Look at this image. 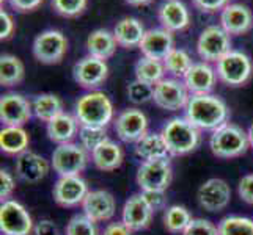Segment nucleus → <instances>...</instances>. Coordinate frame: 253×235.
<instances>
[{"label": "nucleus", "mask_w": 253, "mask_h": 235, "mask_svg": "<svg viewBox=\"0 0 253 235\" xmlns=\"http://www.w3.org/2000/svg\"><path fill=\"white\" fill-rule=\"evenodd\" d=\"M184 118L198 130L214 132L228 123L230 110L223 99L215 94H190L184 108Z\"/></svg>", "instance_id": "f257e3e1"}, {"label": "nucleus", "mask_w": 253, "mask_h": 235, "mask_svg": "<svg viewBox=\"0 0 253 235\" xmlns=\"http://www.w3.org/2000/svg\"><path fill=\"white\" fill-rule=\"evenodd\" d=\"M113 105L106 93L99 90L88 91L77 99L74 105V116L81 127H104L113 119Z\"/></svg>", "instance_id": "f03ea898"}, {"label": "nucleus", "mask_w": 253, "mask_h": 235, "mask_svg": "<svg viewBox=\"0 0 253 235\" xmlns=\"http://www.w3.org/2000/svg\"><path fill=\"white\" fill-rule=\"evenodd\" d=\"M202 130L190 124L186 118H171L164 124L161 135L169 147L170 155H187L194 152L202 141Z\"/></svg>", "instance_id": "7ed1b4c3"}, {"label": "nucleus", "mask_w": 253, "mask_h": 235, "mask_svg": "<svg viewBox=\"0 0 253 235\" xmlns=\"http://www.w3.org/2000/svg\"><path fill=\"white\" fill-rule=\"evenodd\" d=\"M249 146V134L233 123H225L215 129L209 138V149L219 159H236L247 152Z\"/></svg>", "instance_id": "20e7f679"}, {"label": "nucleus", "mask_w": 253, "mask_h": 235, "mask_svg": "<svg viewBox=\"0 0 253 235\" xmlns=\"http://www.w3.org/2000/svg\"><path fill=\"white\" fill-rule=\"evenodd\" d=\"M215 72L219 80L226 86H242L250 80L253 63L247 54L241 50H231L215 63Z\"/></svg>", "instance_id": "39448f33"}, {"label": "nucleus", "mask_w": 253, "mask_h": 235, "mask_svg": "<svg viewBox=\"0 0 253 235\" xmlns=\"http://www.w3.org/2000/svg\"><path fill=\"white\" fill-rule=\"evenodd\" d=\"M88 154L90 152L82 144H58L52 152L50 165L58 174V177L81 176V172L86 168V163H88Z\"/></svg>", "instance_id": "423d86ee"}, {"label": "nucleus", "mask_w": 253, "mask_h": 235, "mask_svg": "<svg viewBox=\"0 0 253 235\" xmlns=\"http://www.w3.org/2000/svg\"><path fill=\"white\" fill-rule=\"evenodd\" d=\"M173 179V168L169 159L142 162L137 169L135 182L143 193L148 191H165Z\"/></svg>", "instance_id": "0eeeda50"}, {"label": "nucleus", "mask_w": 253, "mask_h": 235, "mask_svg": "<svg viewBox=\"0 0 253 235\" xmlns=\"http://www.w3.org/2000/svg\"><path fill=\"white\" fill-rule=\"evenodd\" d=\"M231 50L230 34L220 25H209L200 33L197 41V52L202 62L217 63Z\"/></svg>", "instance_id": "6e6552de"}, {"label": "nucleus", "mask_w": 253, "mask_h": 235, "mask_svg": "<svg viewBox=\"0 0 253 235\" xmlns=\"http://www.w3.org/2000/svg\"><path fill=\"white\" fill-rule=\"evenodd\" d=\"M32 52L42 65H58L68 52V39L60 30H44L35 38Z\"/></svg>", "instance_id": "1a4fd4ad"}, {"label": "nucleus", "mask_w": 253, "mask_h": 235, "mask_svg": "<svg viewBox=\"0 0 253 235\" xmlns=\"http://www.w3.org/2000/svg\"><path fill=\"white\" fill-rule=\"evenodd\" d=\"M189 98L190 93L186 88L182 78L165 77L154 85L153 102L162 110L178 111L181 108H186Z\"/></svg>", "instance_id": "9d476101"}, {"label": "nucleus", "mask_w": 253, "mask_h": 235, "mask_svg": "<svg viewBox=\"0 0 253 235\" xmlns=\"http://www.w3.org/2000/svg\"><path fill=\"white\" fill-rule=\"evenodd\" d=\"M33 220L21 202L14 199L3 201L0 205V232L2 235H30L33 232Z\"/></svg>", "instance_id": "9b49d317"}, {"label": "nucleus", "mask_w": 253, "mask_h": 235, "mask_svg": "<svg viewBox=\"0 0 253 235\" xmlns=\"http://www.w3.org/2000/svg\"><path fill=\"white\" fill-rule=\"evenodd\" d=\"M73 77L76 83L82 88L94 91L107 80L109 77V66L106 60L96 58L86 55L85 58L79 60L73 67Z\"/></svg>", "instance_id": "f8f14e48"}, {"label": "nucleus", "mask_w": 253, "mask_h": 235, "mask_svg": "<svg viewBox=\"0 0 253 235\" xmlns=\"http://www.w3.org/2000/svg\"><path fill=\"white\" fill-rule=\"evenodd\" d=\"M33 116L32 102L17 93H6L0 98V121L5 126L24 127Z\"/></svg>", "instance_id": "ddd939ff"}, {"label": "nucleus", "mask_w": 253, "mask_h": 235, "mask_svg": "<svg viewBox=\"0 0 253 235\" xmlns=\"http://www.w3.org/2000/svg\"><path fill=\"white\" fill-rule=\"evenodd\" d=\"M197 199L202 208L208 212H222L231 199V188L223 179L212 177L200 185L197 191Z\"/></svg>", "instance_id": "4468645a"}, {"label": "nucleus", "mask_w": 253, "mask_h": 235, "mask_svg": "<svg viewBox=\"0 0 253 235\" xmlns=\"http://www.w3.org/2000/svg\"><path fill=\"white\" fill-rule=\"evenodd\" d=\"M115 132L125 143H137L148 134V118L138 108L123 110L115 119Z\"/></svg>", "instance_id": "2eb2a0df"}, {"label": "nucleus", "mask_w": 253, "mask_h": 235, "mask_svg": "<svg viewBox=\"0 0 253 235\" xmlns=\"http://www.w3.org/2000/svg\"><path fill=\"white\" fill-rule=\"evenodd\" d=\"M88 191V185L81 176H62L54 185V201L60 207H77L82 205Z\"/></svg>", "instance_id": "dca6fc26"}, {"label": "nucleus", "mask_w": 253, "mask_h": 235, "mask_svg": "<svg viewBox=\"0 0 253 235\" xmlns=\"http://www.w3.org/2000/svg\"><path fill=\"white\" fill-rule=\"evenodd\" d=\"M154 210L148 202L143 193H135L125 202L123 212H121V221H123L130 231H143L153 221Z\"/></svg>", "instance_id": "f3484780"}, {"label": "nucleus", "mask_w": 253, "mask_h": 235, "mask_svg": "<svg viewBox=\"0 0 253 235\" xmlns=\"http://www.w3.org/2000/svg\"><path fill=\"white\" fill-rule=\"evenodd\" d=\"M84 213L94 223L109 221L117 212V201L112 193L106 190H93L82 202Z\"/></svg>", "instance_id": "a211bd4d"}, {"label": "nucleus", "mask_w": 253, "mask_h": 235, "mask_svg": "<svg viewBox=\"0 0 253 235\" xmlns=\"http://www.w3.org/2000/svg\"><path fill=\"white\" fill-rule=\"evenodd\" d=\"M50 167L52 165L44 157L30 151H25L24 154L17 155L14 163L16 176L24 182H29V184H37V182L44 179L49 174Z\"/></svg>", "instance_id": "6ab92c4d"}, {"label": "nucleus", "mask_w": 253, "mask_h": 235, "mask_svg": "<svg viewBox=\"0 0 253 235\" xmlns=\"http://www.w3.org/2000/svg\"><path fill=\"white\" fill-rule=\"evenodd\" d=\"M138 49H140L143 57L161 60V62H164L165 57H167L170 52L174 49L173 33L162 29V27L146 30Z\"/></svg>", "instance_id": "aec40b11"}, {"label": "nucleus", "mask_w": 253, "mask_h": 235, "mask_svg": "<svg viewBox=\"0 0 253 235\" xmlns=\"http://www.w3.org/2000/svg\"><path fill=\"white\" fill-rule=\"evenodd\" d=\"M220 27L228 34H246L253 27V13L242 3H230L220 11Z\"/></svg>", "instance_id": "412c9836"}, {"label": "nucleus", "mask_w": 253, "mask_h": 235, "mask_svg": "<svg viewBox=\"0 0 253 235\" xmlns=\"http://www.w3.org/2000/svg\"><path fill=\"white\" fill-rule=\"evenodd\" d=\"M217 72L211 63H194L182 78L190 94H211L217 83Z\"/></svg>", "instance_id": "4be33fe9"}, {"label": "nucleus", "mask_w": 253, "mask_h": 235, "mask_svg": "<svg viewBox=\"0 0 253 235\" xmlns=\"http://www.w3.org/2000/svg\"><path fill=\"white\" fill-rule=\"evenodd\" d=\"M158 17L161 27L171 33L184 30L190 24V13L181 0H165L158 10Z\"/></svg>", "instance_id": "5701e85b"}, {"label": "nucleus", "mask_w": 253, "mask_h": 235, "mask_svg": "<svg viewBox=\"0 0 253 235\" xmlns=\"http://www.w3.org/2000/svg\"><path fill=\"white\" fill-rule=\"evenodd\" d=\"M79 130H81V124L77 118L66 111L60 113L58 116L50 119L46 124V132L49 140L55 144L73 143L74 138L79 135Z\"/></svg>", "instance_id": "b1692460"}, {"label": "nucleus", "mask_w": 253, "mask_h": 235, "mask_svg": "<svg viewBox=\"0 0 253 235\" xmlns=\"http://www.w3.org/2000/svg\"><path fill=\"white\" fill-rule=\"evenodd\" d=\"M145 33L146 30L143 27V24L130 16L120 19L115 27H113V36H115L118 46L125 49H132L140 46Z\"/></svg>", "instance_id": "393cba45"}, {"label": "nucleus", "mask_w": 253, "mask_h": 235, "mask_svg": "<svg viewBox=\"0 0 253 235\" xmlns=\"http://www.w3.org/2000/svg\"><path fill=\"white\" fill-rule=\"evenodd\" d=\"M91 160L101 171H115L123 163L125 152L118 143L107 140L91 152Z\"/></svg>", "instance_id": "a878e982"}, {"label": "nucleus", "mask_w": 253, "mask_h": 235, "mask_svg": "<svg viewBox=\"0 0 253 235\" xmlns=\"http://www.w3.org/2000/svg\"><path fill=\"white\" fill-rule=\"evenodd\" d=\"M118 42L113 36V32L98 29L88 34L85 42V47L88 55L101 58V60H109L113 54H115Z\"/></svg>", "instance_id": "bb28decb"}, {"label": "nucleus", "mask_w": 253, "mask_h": 235, "mask_svg": "<svg viewBox=\"0 0 253 235\" xmlns=\"http://www.w3.org/2000/svg\"><path fill=\"white\" fill-rule=\"evenodd\" d=\"M134 149L138 159H142L143 162L169 159V155H170L164 136L161 134H154V132H148L142 140H138L135 143Z\"/></svg>", "instance_id": "cd10ccee"}, {"label": "nucleus", "mask_w": 253, "mask_h": 235, "mask_svg": "<svg viewBox=\"0 0 253 235\" xmlns=\"http://www.w3.org/2000/svg\"><path fill=\"white\" fill-rule=\"evenodd\" d=\"M30 136L24 127L5 126L0 130V149L8 155H21L27 151Z\"/></svg>", "instance_id": "c85d7f7f"}, {"label": "nucleus", "mask_w": 253, "mask_h": 235, "mask_svg": "<svg viewBox=\"0 0 253 235\" xmlns=\"http://www.w3.org/2000/svg\"><path fill=\"white\" fill-rule=\"evenodd\" d=\"M32 107H33V115L46 124L50 119L58 116L60 113L65 111L63 101L60 99L57 94H52V93L38 94L37 98L32 101Z\"/></svg>", "instance_id": "c756f323"}, {"label": "nucleus", "mask_w": 253, "mask_h": 235, "mask_svg": "<svg viewBox=\"0 0 253 235\" xmlns=\"http://www.w3.org/2000/svg\"><path fill=\"white\" fill-rule=\"evenodd\" d=\"M25 67L16 55L5 54L0 57V85L11 88L24 80Z\"/></svg>", "instance_id": "7c9ffc66"}, {"label": "nucleus", "mask_w": 253, "mask_h": 235, "mask_svg": "<svg viewBox=\"0 0 253 235\" xmlns=\"http://www.w3.org/2000/svg\"><path fill=\"white\" fill-rule=\"evenodd\" d=\"M134 72L137 80L153 86L156 83H159L162 78H165V74H167L164 67V62L148 57H142L140 60H137V63L134 66Z\"/></svg>", "instance_id": "2f4dec72"}, {"label": "nucleus", "mask_w": 253, "mask_h": 235, "mask_svg": "<svg viewBox=\"0 0 253 235\" xmlns=\"http://www.w3.org/2000/svg\"><path fill=\"white\" fill-rule=\"evenodd\" d=\"M192 65H194V62H192L187 50L176 49V47H174L164 60L165 72L170 74V77H174V78H184V75L192 67Z\"/></svg>", "instance_id": "473e14b6"}, {"label": "nucleus", "mask_w": 253, "mask_h": 235, "mask_svg": "<svg viewBox=\"0 0 253 235\" xmlns=\"http://www.w3.org/2000/svg\"><path fill=\"white\" fill-rule=\"evenodd\" d=\"M192 221V215L184 205H170L165 208L164 213V226L171 234L184 232V229Z\"/></svg>", "instance_id": "72a5a7b5"}, {"label": "nucleus", "mask_w": 253, "mask_h": 235, "mask_svg": "<svg viewBox=\"0 0 253 235\" xmlns=\"http://www.w3.org/2000/svg\"><path fill=\"white\" fill-rule=\"evenodd\" d=\"M217 226H219V235H253V220L247 216H225Z\"/></svg>", "instance_id": "f704fd0d"}, {"label": "nucleus", "mask_w": 253, "mask_h": 235, "mask_svg": "<svg viewBox=\"0 0 253 235\" xmlns=\"http://www.w3.org/2000/svg\"><path fill=\"white\" fill-rule=\"evenodd\" d=\"M79 140L81 144L91 154L96 147L101 146L104 141H107L109 136H107V130L104 127H81Z\"/></svg>", "instance_id": "c9c22d12"}, {"label": "nucleus", "mask_w": 253, "mask_h": 235, "mask_svg": "<svg viewBox=\"0 0 253 235\" xmlns=\"http://www.w3.org/2000/svg\"><path fill=\"white\" fill-rule=\"evenodd\" d=\"M66 235H99L96 223L85 213L74 215L66 224Z\"/></svg>", "instance_id": "e433bc0d"}, {"label": "nucleus", "mask_w": 253, "mask_h": 235, "mask_svg": "<svg viewBox=\"0 0 253 235\" xmlns=\"http://www.w3.org/2000/svg\"><path fill=\"white\" fill-rule=\"evenodd\" d=\"M153 94H154V86L137 80V78L127 85V99L132 103H135V105H142V103L153 101Z\"/></svg>", "instance_id": "4c0bfd02"}, {"label": "nucleus", "mask_w": 253, "mask_h": 235, "mask_svg": "<svg viewBox=\"0 0 253 235\" xmlns=\"http://www.w3.org/2000/svg\"><path fill=\"white\" fill-rule=\"evenodd\" d=\"M88 0H50L54 11L63 17H76L84 13Z\"/></svg>", "instance_id": "58836bf2"}, {"label": "nucleus", "mask_w": 253, "mask_h": 235, "mask_svg": "<svg viewBox=\"0 0 253 235\" xmlns=\"http://www.w3.org/2000/svg\"><path fill=\"white\" fill-rule=\"evenodd\" d=\"M182 235H219V226L205 218H192Z\"/></svg>", "instance_id": "ea45409f"}, {"label": "nucleus", "mask_w": 253, "mask_h": 235, "mask_svg": "<svg viewBox=\"0 0 253 235\" xmlns=\"http://www.w3.org/2000/svg\"><path fill=\"white\" fill-rule=\"evenodd\" d=\"M16 190V180L13 177V174L6 169L0 171V198H2V202L8 201L11 198V195Z\"/></svg>", "instance_id": "a19ab883"}, {"label": "nucleus", "mask_w": 253, "mask_h": 235, "mask_svg": "<svg viewBox=\"0 0 253 235\" xmlns=\"http://www.w3.org/2000/svg\"><path fill=\"white\" fill-rule=\"evenodd\" d=\"M238 193L244 202L253 205V174H246L238 184Z\"/></svg>", "instance_id": "79ce46f5"}, {"label": "nucleus", "mask_w": 253, "mask_h": 235, "mask_svg": "<svg viewBox=\"0 0 253 235\" xmlns=\"http://www.w3.org/2000/svg\"><path fill=\"white\" fill-rule=\"evenodd\" d=\"M192 3L203 13H217L230 5V0H192Z\"/></svg>", "instance_id": "37998d69"}, {"label": "nucleus", "mask_w": 253, "mask_h": 235, "mask_svg": "<svg viewBox=\"0 0 253 235\" xmlns=\"http://www.w3.org/2000/svg\"><path fill=\"white\" fill-rule=\"evenodd\" d=\"M14 21L13 17L8 14L6 11H0V39L2 41H6L13 36L14 33Z\"/></svg>", "instance_id": "c03bdc74"}, {"label": "nucleus", "mask_w": 253, "mask_h": 235, "mask_svg": "<svg viewBox=\"0 0 253 235\" xmlns=\"http://www.w3.org/2000/svg\"><path fill=\"white\" fill-rule=\"evenodd\" d=\"M6 2L17 13H30L41 6L42 0H6Z\"/></svg>", "instance_id": "a18cd8bd"}, {"label": "nucleus", "mask_w": 253, "mask_h": 235, "mask_svg": "<svg viewBox=\"0 0 253 235\" xmlns=\"http://www.w3.org/2000/svg\"><path fill=\"white\" fill-rule=\"evenodd\" d=\"M143 193V191H142ZM148 199V202L153 207L154 212L158 210H165V205H167V198H165V191H148V193H143Z\"/></svg>", "instance_id": "49530a36"}, {"label": "nucleus", "mask_w": 253, "mask_h": 235, "mask_svg": "<svg viewBox=\"0 0 253 235\" xmlns=\"http://www.w3.org/2000/svg\"><path fill=\"white\" fill-rule=\"evenodd\" d=\"M35 235H60L58 226L52 220H41L33 228Z\"/></svg>", "instance_id": "de8ad7c7"}, {"label": "nucleus", "mask_w": 253, "mask_h": 235, "mask_svg": "<svg viewBox=\"0 0 253 235\" xmlns=\"http://www.w3.org/2000/svg\"><path fill=\"white\" fill-rule=\"evenodd\" d=\"M102 235H132V231H130L123 221H115V223H109L106 226Z\"/></svg>", "instance_id": "09e8293b"}, {"label": "nucleus", "mask_w": 253, "mask_h": 235, "mask_svg": "<svg viewBox=\"0 0 253 235\" xmlns=\"http://www.w3.org/2000/svg\"><path fill=\"white\" fill-rule=\"evenodd\" d=\"M153 0H126V3L132 5V6H142V5H148Z\"/></svg>", "instance_id": "8fccbe9b"}, {"label": "nucleus", "mask_w": 253, "mask_h": 235, "mask_svg": "<svg viewBox=\"0 0 253 235\" xmlns=\"http://www.w3.org/2000/svg\"><path fill=\"white\" fill-rule=\"evenodd\" d=\"M249 141H250V146L253 147V124L250 126V129H249Z\"/></svg>", "instance_id": "3c124183"}]
</instances>
